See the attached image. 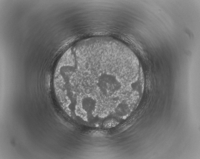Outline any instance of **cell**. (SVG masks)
Masks as SVG:
<instances>
[{
    "instance_id": "6da1fadb",
    "label": "cell",
    "mask_w": 200,
    "mask_h": 159,
    "mask_svg": "<svg viewBox=\"0 0 200 159\" xmlns=\"http://www.w3.org/2000/svg\"><path fill=\"white\" fill-rule=\"evenodd\" d=\"M118 123V122L116 119L110 118L107 119L104 122L103 126L104 128L109 129L115 127Z\"/></svg>"
}]
</instances>
